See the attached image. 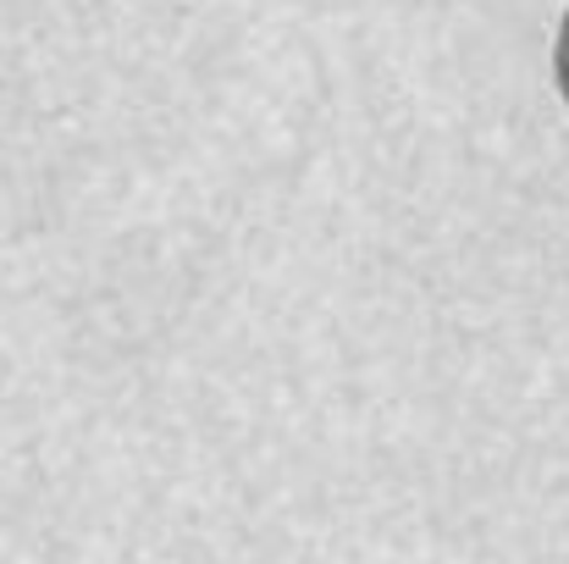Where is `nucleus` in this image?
<instances>
[{"mask_svg": "<svg viewBox=\"0 0 569 564\" xmlns=\"http://www.w3.org/2000/svg\"><path fill=\"white\" fill-rule=\"evenodd\" d=\"M553 72H559V89H565V106H569V6H565V22H559V50H553Z\"/></svg>", "mask_w": 569, "mask_h": 564, "instance_id": "f257e3e1", "label": "nucleus"}]
</instances>
